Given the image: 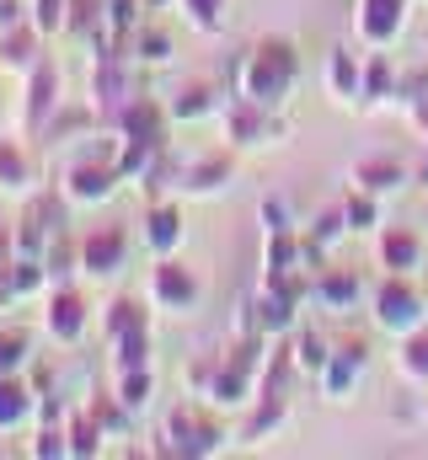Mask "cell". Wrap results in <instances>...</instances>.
I'll return each instance as SVG.
<instances>
[{
  "mask_svg": "<svg viewBox=\"0 0 428 460\" xmlns=\"http://www.w3.org/2000/svg\"><path fill=\"white\" fill-rule=\"evenodd\" d=\"M166 118H172V113H166L156 97H139V92H134V97H129V108L118 113V134H129V139H156V145H161Z\"/></svg>",
  "mask_w": 428,
  "mask_h": 460,
  "instance_id": "4fadbf2b",
  "label": "cell"
},
{
  "mask_svg": "<svg viewBox=\"0 0 428 460\" xmlns=\"http://www.w3.org/2000/svg\"><path fill=\"white\" fill-rule=\"evenodd\" d=\"M150 391H156L150 369H129V375H118V402H123L129 412H139V407L150 402Z\"/></svg>",
  "mask_w": 428,
  "mask_h": 460,
  "instance_id": "4dcf8cb0",
  "label": "cell"
},
{
  "mask_svg": "<svg viewBox=\"0 0 428 460\" xmlns=\"http://www.w3.org/2000/svg\"><path fill=\"white\" fill-rule=\"evenodd\" d=\"M129 262V230L123 226H92L76 241V268L92 279H112Z\"/></svg>",
  "mask_w": 428,
  "mask_h": 460,
  "instance_id": "8992f818",
  "label": "cell"
},
{
  "mask_svg": "<svg viewBox=\"0 0 428 460\" xmlns=\"http://www.w3.org/2000/svg\"><path fill=\"white\" fill-rule=\"evenodd\" d=\"M317 300L326 311H348V305L359 300V279H353L348 268H326L317 279Z\"/></svg>",
  "mask_w": 428,
  "mask_h": 460,
  "instance_id": "ffe728a7",
  "label": "cell"
},
{
  "mask_svg": "<svg viewBox=\"0 0 428 460\" xmlns=\"http://www.w3.org/2000/svg\"><path fill=\"white\" fill-rule=\"evenodd\" d=\"M424 182H428V161H424Z\"/></svg>",
  "mask_w": 428,
  "mask_h": 460,
  "instance_id": "f35d334b",
  "label": "cell"
},
{
  "mask_svg": "<svg viewBox=\"0 0 428 460\" xmlns=\"http://www.w3.org/2000/svg\"><path fill=\"white\" fill-rule=\"evenodd\" d=\"M219 123H225L230 145H257L268 134V108H257L246 97H230V102H219Z\"/></svg>",
  "mask_w": 428,
  "mask_h": 460,
  "instance_id": "8fae6325",
  "label": "cell"
},
{
  "mask_svg": "<svg viewBox=\"0 0 428 460\" xmlns=\"http://www.w3.org/2000/svg\"><path fill=\"white\" fill-rule=\"evenodd\" d=\"M343 220H348V230H370V226H375V193H364V188H359V193L343 204Z\"/></svg>",
  "mask_w": 428,
  "mask_h": 460,
  "instance_id": "e575fe53",
  "label": "cell"
},
{
  "mask_svg": "<svg viewBox=\"0 0 428 460\" xmlns=\"http://www.w3.org/2000/svg\"><path fill=\"white\" fill-rule=\"evenodd\" d=\"M295 70H300L295 43L290 38H263L236 65V97H246L257 108H279L290 97V86H295Z\"/></svg>",
  "mask_w": 428,
  "mask_h": 460,
  "instance_id": "6da1fadb",
  "label": "cell"
},
{
  "mask_svg": "<svg viewBox=\"0 0 428 460\" xmlns=\"http://www.w3.org/2000/svg\"><path fill=\"white\" fill-rule=\"evenodd\" d=\"M391 92V65L386 59H370V70H364V97H386Z\"/></svg>",
  "mask_w": 428,
  "mask_h": 460,
  "instance_id": "d590c367",
  "label": "cell"
},
{
  "mask_svg": "<svg viewBox=\"0 0 428 460\" xmlns=\"http://www.w3.org/2000/svg\"><path fill=\"white\" fill-rule=\"evenodd\" d=\"M359 375H364V348L359 343L337 348V353L326 358V369H321V391H326V396H348Z\"/></svg>",
  "mask_w": 428,
  "mask_h": 460,
  "instance_id": "2e32d148",
  "label": "cell"
},
{
  "mask_svg": "<svg viewBox=\"0 0 428 460\" xmlns=\"http://www.w3.org/2000/svg\"><path fill=\"white\" fill-rule=\"evenodd\" d=\"M32 182V161L16 139H0V193H27Z\"/></svg>",
  "mask_w": 428,
  "mask_h": 460,
  "instance_id": "7402d4cb",
  "label": "cell"
},
{
  "mask_svg": "<svg viewBox=\"0 0 428 460\" xmlns=\"http://www.w3.org/2000/svg\"><path fill=\"white\" fill-rule=\"evenodd\" d=\"M22 22H27V0H0V32H11Z\"/></svg>",
  "mask_w": 428,
  "mask_h": 460,
  "instance_id": "8d00e7d4",
  "label": "cell"
},
{
  "mask_svg": "<svg viewBox=\"0 0 428 460\" xmlns=\"http://www.w3.org/2000/svg\"><path fill=\"white\" fill-rule=\"evenodd\" d=\"M353 182L364 193H391V188H402V166L397 161H359L353 166Z\"/></svg>",
  "mask_w": 428,
  "mask_h": 460,
  "instance_id": "d4e9b609",
  "label": "cell"
},
{
  "mask_svg": "<svg viewBox=\"0 0 428 460\" xmlns=\"http://www.w3.org/2000/svg\"><path fill=\"white\" fill-rule=\"evenodd\" d=\"M129 59H139V65H166V59H172V38H166L161 27H139L134 43H129Z\"/></svg>",
  "mask_w": 428,
  "mask_h": 460,
  "instance_id": "484cf974",
  "label": "cell"
},
{
  "mask_svg": "<svg viewBox=\"0 0 428 460\" xmlns=\"http://www.w3.org/2000/svg\"><path fill=\"white\" fill-rule=\"evenodd\" d=\"M145 300L161 305V311H193V305H199V279H193V268H183L177 252H172V257H156V268H150V279H145Z\"/></svg>",
  "mask_w": 428,
  "mask_h": 460,
  "instance_id": "277c9868",
  "label": "cell"
},
{
  "mask_svg": "<svg viewBox=\"0 0 428 460\" xmlns=\"http://www.w3.org/2000/svg\"><path fill=\"white\" fill-rule=\"evenodd\" d=\"M129 97H134V86H129V59H123V54H103V59L92 65V108H97V118L118 123V113L129 108Z\"/></svg>",
  "mask_w": 428,
  "mask_h": 460,
  "instance_id": "ba28073f",
  "label": "cell"
},
{
  "mask_svg": "<svg viewBox=\"0 0 428 460\" xmlns=\"http://www.w3.org/2000/svg\"><path fill=\"white\" fill-rule=\"evenodd\" d=\"M166 113H172V123H199V118L219 113V97H214V86H204V81H188V86L166 102Z\"/></svg>",
  "mask_w": 428,
  "mask_h": 460,
  "instance_id": "e0dca14e",
  "label": "cell"
},
{
  "mask_svg": "<svg viewBox=\"0 0 428 460\" xmlns=\"http://www.w3.org/2000/svg\"><path fill=\"white\" fill-rule=\"evenodd\" d=\"M326 358H332V353H326V343H321L317 332H300V338H295V364H300V369H326Z\"/></svg>",
  "mask_w": 428,
  "mask_h": 460,
  "instance_id": "836d02e7",
  "label": "cell"
},
{
  "mask_svg": "<svg viewBox=\"0 0 428 460\" xmlns=\"http://www.w3.org/2000/svg\"><path fill=\"white\" fill-rule=\"evenodd\" d=\"M402 369H407L413 380H428V332H407V343H402Z\"/></svg>",
  "mask_w": 428,
  "mask_h": 460,
  "instance_id": "d6a6232c",
  "label": "cell"
},
{
  "mask_svg": "<svg viewBox=\"0 0 428 460\" xmlns=\"http://www.w3.org/2000/svg\"><path fill=\"white\" fill-rule=\"evenodd\" d=\"M129 369H150V327L112 338V375H129Z\"/></svg>",
  "mask_w": 428,
  "mask_h": 460,
  "instance_id": "d6986e66",
  "label": "cell"
},
{
  "mask_svg": "<svg viewBox=\"0 0 428 460\" xmlns=\"http://www.w3.org/2000/svg\"><path fill=\"white\" fill-rule=\"evenodd\" d=\"M27 348H32V338L22 327H0V375H22L27 358H32Z\"/></svg>",
  "mask_w": 428,
  "mask_h": 460,
  "instance_id": "83f0119b",
  "label": "cell"
},
{
  "mask_svg": "<svg viewBox=\"0 0 428 460\" xmlns=\"http://www.w3.org/2000/svg\"><path fill=\"white\" fill-rule=\"evenodd\" d=\"M65 5H70V0H27V22H32L43 38H59V32H65Z\"/></svg>",
  "mask_w": 428,
  "mask_h": 460,
  "instance_id": "f546056e",
  "label": "cell"
},
{
  "mask_svg": "<svg viewBox=\"0 0 428 460\" xmlns=\"http://www.w3.org/2000/svg\"><path fill=\"white\" fill-rule=\"evenodd\" d=\"M0 262H11V226H0Z\"/></svg>",
  "mask_w": 428,
  "mask_h": 460,
  "instance_id": "74e56055",
  "label": "cell"
},
{
  "mask_svg": "<svg viewBox=\"0 0 428 460\" xmlns=\"http://www.w3.org/2000/svg\"><path fill=\"white\" fill-rule=\"evenodd\" d=\"M402 11H407V0H359V38L370 49H386L402 32Z\"/></svg>",
  "mask_w": 428,
  "mask_h": 460,
  "instance_id": "30bf717a",
  "label": "cell"
},
{
  "mask_svg": "<svg viewBox=\"0 0 428 460\" xmlns=\"http://www.w3.org/2000/svg\"><path fill=\"white\" fill-rule=\"evenodd\" d=\"M38 460H65L70 456V439H65V423H32V445H27Z\"/></svg>",
  "mask_w": 428,
  "mask_h": 460,
  "instance_id": "f1b7e54d",
  "label": "cell"
},
{
  "mask_svg": "<svg viewBox=\"0 0 428 460\" xmlns=\"http://www.w3.org/2000/svg\"><path fill=\"white\" fill-rule=\"evenodd\" d=\"M326 86H332V97H364V70L348 49L326 54Z\"/></svg>",
  "mask_w": 428,
  "mask_h": 460,
  "instance_id": "ac0fdd59",
  "label": "cell"
},
{
  "mask_svg": "<svg viewBox=\"0 0 428 460\" xmlns=\"http://www.w3.org/2000/svg\"><path fill=\"white\" fill-rule=\"evenodd\" d=\"M103 11H107V0H70L65 5V32L70 38H92L103 27Z\"/></svg>",
  "mask_w": 428,
  "mask_h": 460,
  "instance_id": "4316f807",
  "label": "cell"
},
{
  "mask_svg": "<svg viewBox=\"0 0 428 460\" xmlns=\"http://www.w3.org/2000/svg\"><path fill=\"white\" fill-rule=\"evenodd\" d=\"M118 166H112V150L107 155H76L70 166H65V177H59V199L65 204H76V209H97L107 204L112 193H118Z\"/></svg>",
  "mask_w": 428,
  "mask_h": 460,
  "instance_id": "7a4b0ae2",
  "label": "cell"
},
{
  "mask_svg": "<svg viewBox=\"0 0 428 460\" xmlns=\"http://www.w3.org/2000/svg\"><path fill=\"white\" fill-rule=\"evenodd\" d=\"M166 450L172 456H214L219 445H225V434H219V423H210L199 407H172V418H166Z\"/></svg>",
  "mask_w": 428,
  "mask_h": 460,
  "instance_id": "52a82bcc",
  "label": "cell"
},
{
  "mask_svg": "<svg viewBox=\"0 0 428 460\" xmlns=\"http://www.w3.org/2000/svg\"><path fill=\"white\" fill-rule=\"evenodd\" d=\"M150 5H161V0H150Z\"/></svg>",
  "mask_w": 428,
  "mask_h": 460,
  "instance_id": "ab89813d",
  "label": "cell"
},
{
  "mask_svg": "<svg viewBox=\"0 0 428 460\" xmlns=\"http://www.w3.org/2000/svg\"><path fill=\"white\" fill-rule=\"evenodd\" d=\"M92 327V305L76 284H49L43 289V332L59 348H76Z\"/></svg>",
  "mask_w": 428,
  "mask_h": 460,
  "instance_id": "3957f363",
  "label": "cell"
},
{
  "mask_svg": "<svg viewBox=\"0 0 428 460\" xmlns=\"http://www.w3.org/2000/svg\"><path fill=\"white\" fill-rule=\"evenodd\" d=\"M32 412H38V391H32L22 375H0V434L27 429Z\"/></svg>",
  "mask_w": 428,
  "mask_h": 460,
  "instance_id": "7c38bea8",
  "label": "cell"
},
{
  "mask_svg": "<svg viewBox=\"0 0 428 460\" xmlns=\"http://www.w3.org/2000/svg\"><path fill=\"white\" fill-rule=\"evenodd\" d=\"M380 262L391 268V273H407V268H418V235L413 230H386L380 235Z\"/></svg>",
  "mask_w": 428,
  "mask_h": 460,
  "instance_id": "cb8c5ba5",
  "label": "cell"
},
{
  "mask_svg": "<svg viewBox=\"0 0 428 460\" xmlns=\"http://www.w3.org/2000/svg\"><path fill=\"white\" fill-rule=\"evenodd\" d=\"M38 59H43V32H38L32 22L0 32V70H22V75H27Z\"/></svg>",
  "mask_w": 428,
  "mask_h": 460,
  "instance_id": "5bb4252c",
  "label": "cell"
},
{
  "mask_svg": "<svg viewBox=\"0 0 428 460\" xmlns=\"http://www.w3.org/2000/svg\"><path fill=\"white\" fill-rule=\"evenodd\" d=\"M375 322L386 327V332H418L424 327V300H418V289L407 284V279H386L380 284V295H375Z\"/></svg>",
  "mask_w": 428,
  "mask_h": 460,
  "instance_id": "9c48e42d",
  "label": "cell"
},
{
  "mask_svg": "<svg viewBox=\"0 0 428 460\" xmlns=\"http://www.w3.org/2000/svg\"><path fill=\"white\" fill-rule=\"evenodd\" d=\"M183 209L177 204H150V215H145V246L156 252V257H172L177 246H183Z\"/></svg>",
  "mask_w": 428,
  "mask_h": 460,
  "instance_id": "9a60e30c",
  "label": "cell"
},
{
  "mask_svg": "<svg viewBox=\"0 0 428 460\" xmlns=\"http://www.w3.org/2000/svg\"><path fill=\"white\" fill-rule=\"evenodd\" d=\"M177 5L199 32H219V22H225V0H177Z\"/></svg>",
  "mask_w": 428,
  "mask_h": 460,
  "instance_id": "1f68e13d",
  "label": "cell"
},
{
  "mask_svg": "<svg viewBox=\"0 0 428 460\" xmlns=\"http://www.w3.org/2000/svg\"><path fill=\"white\" fill-rule=\"evenodd\" d=\"M103 434H107V429L92 418V412H70V418H65V439H70V456H76V460L97 456V450H103Z\"/></svg>",
  "mask_w": 428,
  "mask_h": 460,
  "instance_id": "44dd1931",
  "label": "cell"
},
{
  "mask_svg": "<svg viewBox=\"0 0 428 460\" xmlns=\"http://www.w3.org/2000/svg\"><path fill=\"white\" fill-rule=\"evenodd\" d=\"M134 327H150V322H145V300H134V295H118V300H107V311H103L107 343H112L118 332H134Z\"/></svg>",
  "mask_w": 428,
  "mask_h": 460,
  "instance_id": "603a6c76",
  "label": "cell"
},
{
  "mask_svg": "<svg viewBox=\"0 0 428 460\" xmlns=\"http://www.w3.org/2000/svg\"><path fill=\"white\" fill-rule=\"evenodd\" d=\"M59 65L43 54L32 70H27V92H22V134H38V128H49L54 113H59Z\"/></svg>",
  "mask_w": 428,
  "mask_h": 460,
  "instance_id": "5b68a950",
  "label": "cell"
}]
</instances>
